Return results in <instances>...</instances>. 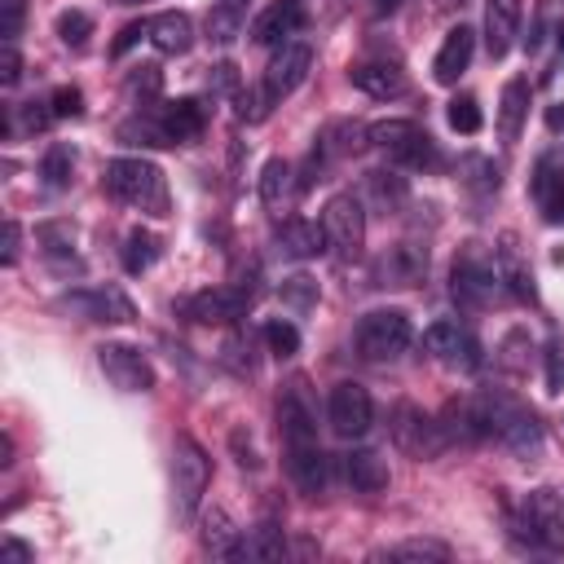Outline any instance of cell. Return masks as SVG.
<instances>
[{"label":"cell","mask_w":564,"mask_h":564,"mask_svg":"<svg viewBox=\"0 0 564 564\" xmlns=\"http://www.w3.org/2000/svg\"><path fill=\"white\" fill-rule=\"evenodd\" d=\"M106 189L110 198H119L123 207H137L141 216H154L163 220L167 207H172V194H167V176L159 163L150 159H137V154H119L106 163Z\"/></svg>","instance_id":"6da1fadb"},{"label":"cell","mask_w":564,"mask_h":564,"mask_svg":"<svg viewBox=\"0 0 564 564\" xmlns=\"http://www.w3.org/2000/svg\"><path fill=\"white\" fill-rule=\"evenodd\" d=\"M480 397V414H485V436H494L498 445H507L520 458H533L542 449V423L529 405H520L516 397L502 392H476Z\"/></svg>","instance_id":"7a4b0ae2"},{"label":"cell","mask_w":564,"mask_h":564,"mask_svg":"<svg viewBox=\"0 0 564 564\" xmlns=\"http://www.w3.org/2000/svg\"><path fill=\"white\" fill-rule=\"evenodd\" d=\"M212 485V458L207 449L189 436V432H176L172 441V502H176V516L181 520H194L198 516V502Z\"/></svg>","instance_id":"3957f363"},{"label":"cell","mask_w":564,"mask_h":564,"mask_svg":"<svg viewBox=\"0 0 564 564\" xmlns=\"http://www.w3.org/2000/svg\"><path fill=\"white\" fill-rule=\"evenodd\" d=\"M516 538L529 551L560 555L564 551V502L555 489H529L516 516Z\"/></svg>","instance_id":"277c9868"},{"label":"cell","mask_w":564,"mask_h":564,"mask_svg":"<svg viewBox=\"0 0 564 564\" xmlns=\"http://www.w3.org/2000/svg\"><path fill=\"white\" fill-rule=\"evenodd\" d=\"M370 145H379L397 167H410V172H427V167L441 163L436 141L414 119H379V123H370Z\"/></svg>","instance_id":"5b68a950"},{"label":"cell","mask_w":564,"mask_h":564,"mask_svg":"<svg viewBox=\"0 0 564 564\" xmlns=\"http://www.w3.org/2000/svg\"><path fill=\"white\" fill-rule=\"evenodd\" d=\"M498 291H502V282H498V264H494V256H485L480 242H467V247L454 256V269H449V295L458 300V308L480 313V308L494 304Z\"/></svg>","instance_id":"8992f818"},{"label":"cell","mask_w":564,"mask_h":564,"mask_svg":"<svg viewBox=\"0 0 564 564\" xmlns=\"http://www.w3.org/2000/svg\"><path fill=\"white\" fill-rule=\"evenodd\" d=\"M414 339V326L401 308H370L357 330H352V344L366 361H397Z\"/></svg>","instance_id":"52a82bcc"},{"label":"cell","mask_w":564,"mask_h":564,"mask_svg":"<svg viewBox=\"0 0 564 564\" xmlns=\"http://www.w3.org/2000/svg\"><path fill=\"white\" fill-rule=\"evenodd\" d=\"M322 229H326V247L339 260H357L366 247V198L361 194H330L322 207Z\"/></svg>","instance_id":"ba28073f"},{"label":"cell","mask_w":564,"mask_h":564,"mask_svg":"<svg viewBox=\"0 0 564 564\" xmlns=\"http://www.w3.org/2000/svg\"><path fill=\"white\" fill-rule=\"evenodd\" d=\"M392 445L401 449V454H410V458H419V463H432V458H441L445 454V432H441V423L432 419V414H423L414 401H397L392 405Z\"/></svg>","instance_id":"9c48e42d"},{"label":"cell","mask_w":564,"mask_h":564,"mask_svg":"<svg viewBox=\"0 0 564 564\" xmlns=\"http://www.w3.org/2000/svg\"><path fill=\"white\" fill-rule=\"evenodd\" d=\"M326 423H330V432L344 436V441L366 436L370 423H375V401H370V392H366L357 379H339V383L326 392Z\"/></svg>","instance_id":"30bf717a"},{"label":"cell","mask_w":564,"mask_h":564,"mask_svg":"<svg viewBox=\"0 0 564 564\" xmlns=\"http://www.w3.org/2000/svg\"><path fill=\"white\" fill-rule=\"evenodd\" d=\"M423 348L441 361V366H449V370H480V344H476V335L467 330V326H458V322H449V317H441V322H432L427 330H423Z\"/></svg>","instance_id":"8fae6325"},{"label":"cell","mask_w":564,"mask_h":564,"mask_svg":"<svg viewBox=\"0 0 564 564\" xmlns=\"http://www.w3.org/2000/svg\"><path fill=\"white\" fill-rule=\"evenodd\" d=\"M97 366L101 375L119 388V392H150L154 388V366L141 348L132 344H101L97 348Z\"/></svg>","instance_id":"7c38bea8"},{"label":"cell","mask_w":564,"mask_h":564,"mask_svg":"<svg viewBox=\"0 0 564 564\" xmlns=\"http://www.w3.org/2000/svg\"><path fill=\"white\" fill-rule=\"evenodd\" d=\"M256 300V286H212V291H198L185 300V313L203 326H234L238 317H247Z\"/></svg>","instance_id":"4fadbf2b"},{"label":"cell","mask_w":564,"mask_h":564,"mask_svg":"<svg viewBox=\"0 0 564 564\" xmlns=\"http://www.w3.org/2000/svg\"><path fill=\"white\" fill-rule=\"evenodd\" d=\"M278 432L291 441H317V405L308 392V379L295 375L286 379V388L278 392Z\"/></svg>","instance_id":"5bb4252c"},{"label":"cell","mask_w":564,"mask_h":564,"mask_svg":"<svg viewBox=\"0 0 564 564\" xmlns=\"http://www.w3.org/2000/svg\"><path fill=\"white\" fill-rule=\"evenodd\" d=\"M308 70H313V44H308V40H286V44H278L273 57H269L264 88L273 93V101H282V97H291V93L308 79Z\"/></svg>","instance_id":"9a60e30c"},{"label":"cell","mask_w":564,"mask_h":564,"mask_svg":"<svg viewBox=\"0 0 564 564\" xmlns=\"http://www.w3.org/2000/svg\"><path fill=\"white\" fill-rule=\"evenodd\" d=\"M62 308L79 313L84 322H132L137 308L119 286H84V291H66Z\"/></svg>","instance_id":"2e32d148"},{"label":"cell","mask_w":564,"mask_h":564,"mask_svg":"<svg viewBox=\"0 0 564 564\" xmlns=\"http://www.w3.org/2000/svg\"><path fill=\"white\" fill-rule=\"evenodd\" d=\"M494 264H498V282L507 295H516L520 304H538V286H533V269L520 251V238L516 234H502L498 247H494Z\"/></svg>","instance_id":"e0dca14e"},{"label":"cell","mask_w":564,"mask_h":564,"mask_svg":"<svg viewBox=\"0 0 564 564\" xmlns=\"http://www.w3.org/2000/svg\"><path fill=\"white\" fill-rule=\"evenodd\" d=\"M286 471H291L295 489L313 494V498L326 494V485H330V458L317 441H291L286 445Z\"/></svg>","instance_id":"ac0fdd59"},{"label":"cell","mask_w":564,"mask_h":564,"mask_svg":"<svg viewBox=\"0 0 564 564\" xmlns=\"http://www.w3.org/2000/svg\"><path fill=\"white\" fill-rule=\"evenodd\" d=\"M154 115H159V128H163L167 145H189V141H198L203 128H207V110H203V101H194V97L159 101Z\"/></svg>","instance_id":"d6986e66"},{"label":"cell","mask_w":564,"mask_h":564,"mask_svg":"<svg viewBox=\"0 0 564 564\" xmlns=\"http://www.w3.org/2000/svg\"><path fill=\"white\" fill-rule=\"evenodd\" d=\"M304 4L300 0H278V4H269L256 22H251V40L256 44H264V48H278V44H286V40H295L300 31H304Z\"/></svg>","instance_id":"ffe728a7"},{"label":"cell","mask_w":564,"mask_h":564,"mask_svg":"<svg viewBox=\"0 0 564 564\" xmlns=\"http://www.w3.org/2000/svg\"><path fill=\"white\" fill-rule=\"evenodd\" d=\"M471 53H476V31L463 26V22L449 26L445 40H441V53H436V62H432L436 84H458V75L471 66Z\"/></svg>","instance_id":"44dd1931"},{"label":"cell","mask_w":564,"mask_h":564,"mask_svg":"<svg viewBox=\"0 0 564 564\" xmlns=\"http://www.w3.org/2000/svg\"><path fill=\"white\" fill-rule=\"evenodd\" d=\"M520 35V0H485V48L489 57H507Z\"/></svg>","instance_id":"7402d4cb"},{"label":"cell","mask_w":564,"mask_h":564,"mask_svg":"<svg viewBox=\"0 0 564 564\" xmlns=\"http://www.w3.org/2000/svg\"><path fill=\"white\" fill-rule=\"evenodd\" d=\"M339 471H344L348 489H357V494H379V489H388V480H392L379 449H348V454L339 458Z\"/></svg>","instance_id":"603a6c76"},{"label":"cell","mask_w":564,"mask_h":564,"mask_svg":"<svg viewBox=\"0 0 564 564\" xmlns=\"http://www.w3.org/2000/svg\"><path fill=\"white\" fill-rule=\"evenodd\" d=\"M198 524H203V551L212 560H242V529L229 520L225 507H207Z\"/></svg>","instance_id":"cb8c5ba5"},{"label":"cell","mask_w":564,"mask_h":564,"mask_svg":"<svg viewBox=\"0 0 564 564\" xmlns=\"http://www.w3.org/2000/svg\"><path fill=\"white\" fill-rule=\"evenodd\" d=\"M348 75H352V84H357L366 97H375V101H392V97L405 93V70H401L397 62H357Z\"/></svg>","instance_id":"d4e9b609"},{"label":"cell","mask_w":564,"mask_h":564,"mask_svg":"<svg viewBox=\"0 0 564 564\" xmlns=\"http://www.w3.org/2000/svg\"><path fill=\"white\" fill-rule=\"evenodd\" d=\"M533 198H538V212L546 225H564V167H555V159H538Z\"/></svg>","instance_id":"484cf974"},{"label":"cell","mask_w":564,"mask_h":564,"mask_svg":"<svg viewBox=\"0 0 564 564\" xmlns=\"http://www.w3.org/2000/svg\"><path fill=\"white\" fill-rule=\"evenodd\" d=\"M145 40H150L159 53H167V57L189 53V44H194V22H189V13L167 9V13L150 18V35H145Z\"/></svg>","instance_id":"4316f807"},{"label":"cell","mask_w":564,"mask_h":564,"mask_svg":"<svg viewBox=\"0 0 564 564\" xmlns=\"http://www.w3.org/2000/svg\"><path fill=\"white\" fill-rule=\"evenodd\" d=\"M361 145H370V123H357V119H335L317 137L322 159H352Z\"/></svg>","instance_id":"83f0119b"},{"label":"cell","mask_w":564,"mask_h":564,"mask_svg":"<svg viewBox=\"0 0 564 564\" xmlns=\"http://www.w3.org/2000/svg\"><path fill=\"white\" fill-rule=\"evenodd\" d=\"M278 251L291 256V260H308V256H322L326 251V229L304 220V216H291L282 229H278Z\"/></svg>","instance_id":"f1b7e54d"},{"label":"cell","mask_w":564,"mask_h":564,"mask_svg":"<svg viewBox=\"0 0 564 564\" xmlns=\"http://www.w3.org/2000/svg\"><path fill=\"white\" fill-rule=\"evenodd\" d=\"M423 273H427V247H419V242H397L379 269V278L388 286H414Z\"/></svg>","instance_id":"f546056e"},{"label":"cell","mask_w":564,"mask_h":564,"mask_svg":"<svg viewBox=\"0 0 564 564\" xmlns=\"http://www.w3.org/2000/svg\"><path fill=\"white\" fill-rule=\"evenodd\" d=\"M524 115H529V79H507L502 84V97H498V137L511 145L520 141V128H524Z\"/></svg>","instance_id":"4dcf8cb0"},{"label":"cell","mask_w":564,"mask_h":564,"mask_svg":"<svg viewBox=\"0 0 564 564\" xmlns=\"http://www.w3.org/2000/svg\"><path fill=\"white\" fill-rule=\"evenodd\" d=\"M370 560H379V564H445L449 560V546L436 542V538H405L397 546L375 551Z\"/></svg>","instance_id":"1f68e13d"},{"label":"cell","mask_w":564,"mask_h":564,"mask_svg":"<svg viewBox=\"0 0 564 564\" xmlns=\"http://www.w3.org/2000/svg\"><path fill=\"white\" fill-rule=\"evenodd\" d=\"M291 176H295V167L286 159H269L260 167V203L269 212H282L291 203V194H300V181H291Z\"/></svg>","instance_id":"d6a6232c"},{"label":"cell","mask_w":564,"mask_h":564,"mask_svg":"<svg viewBox=\"0 0 564 564\" xmlns=\"http://www.w3.org/2000/svg\"><path fill=\"white\" fill-rule=\"evenodd\" d=\"M366 198H370L379 212H397V207H405V198H410L405 176H397L392 167H375V172H366Z\"/></svg>","instance_id":"836d02e7"},{"label":"cell","mask_w":564,"mask_h":564,"mask_svg":"<svg viewBox=\"0 0 564 564\" xmlns=\"http://www.w3.org/2000/svg\"><path fill=\"white\" fill-rule=\"evenodd\" d=\"M119 260H123V269L128 273H145L154 260H159V238L150 234V229H128L123 234V247H119Z\"/></svg>","instance_id":"e575fe53"},{"label":"cell","mask_w":564,"mask_h":564,"mask_svg":"<svg viewBox=\"0 0 564 564\" xmlns=\"http://www.w3.org/2000/svg\"><path fill=\"white\" fill-rule=\"evenodd\" d=\"M282 555H286V538L278 520H260L251 538H242V560H282Z\"/></svg>","instance_id":"d590c367"},{"label":"cell","mask_w":564,"mask_h":564,"mask_svg":"<svg viewBox=\"0 0 564 564\" xmlns=\"http://www.w3.org/2000/svg\"><path fill=\"white\" fill-rule=\"evenodd\" d=\"M70 172H75V150L66 141H53L44 150V163H40V176L48 189H66L70 185Z\"/></svg>","instance_id":"8d00e7d4"},{"label":"cell","mask_w":564,"mask_h":564,"mask_svg":"<svg viewBox=\"0 0 564 564\" xmlns=\"http://www.w3.org/2000/svg\"><path fill=\"white\" fill-rule=\"evenodd\" d=\"M35 238L44 242V256H48L53 264H75V229H70V225L48 220V225L35 229Z\"/></svg>","instance_id":"74e56055"},{"label":"cell","mask_w":564,"mask_h":564,"mask_svg":"<svg viewBox=\"0 0 564 564\" xmlns=\"http://www.w3.org/2000/svg\"><path fill=\"white\" fill-rule=\"evenodd\" d=\"M278 295H282V304H286L291 313H308V308H317V278L291 273V278H282Z\"/></svg>","instance_id":"f35d334b"},{"label":"cell","mask_w":564,"mask_h":564,"mask_svg":"<svg viewBox=\"0 0 564 564\" xmlns=\"http://www.w3.org/2000/svg\"><path fill=\"white\" fill-rule=\"evenodd\" d=\"M445 119H449V128H454V132H463V137H476V132H480V123H485V115H480V101H476L471 93H458V97L449 101Z\"/></svg>","instance_id":"ab89813d"},{"label":"cell","mask_w":564,"mask_h":564,"mask_svg":"<svg viewBox=\"0 0 564 564\" xmlns=\"http://www.w3.org/2000/svg\"><path fill=\"white\" fill-rule=\"evenodd\" d=\"M57 35H62L66 48H84L88 35H93V18L84 9H62L57 13Z\"/></svg>","instance_id":"60d3db41"},{"label":"cell","mask_w":564,"mask_h":564,"mask_svg":"<svg viewBox=\"0 0 564 564\" xmlns=\"http://www.w3.org/2000/svg\"><path fill=\"white\" fill-rule=\"evenodd\" d=\"M260 335H264V344H269L273 357H291V352H300V330H295L286 317H269Z\"/></svg>","instance_id":"b9f144b4"},{"label":"cell","mask_w":564,"mask_h":564,"mask_svg":"<svg viewBox=\"0 0 564 564\" xmlns=\"http://www.w3.org/2000/svg\"><path fill=\"white\" fill-rule=\"evenodd\" d=\"M242 18H247V13L225 9V4H216V0H212V13H207V35H212L216 44H229V40L242 31Z\"/></svg>","instance_id":"7bdbcfd3"},{"label":"cell","mask_w":564,"mask_h":564,"mask_svg":"<svg viewBox=\"0 0 564 564\" xmlns=\"http://www.w3.org/2000/svg\"><path fill=\"white\" fill-rule=\"evenodd\" d=\"M0 9H4L0 35H4V44H18V35H22V18H26V0H0Z\"/></svg>","instance_id":"ee69618b"},{"label":"cell","mask_w":564,"mask_h":564,"mask_svg":"<svg viewBox=\"0 0 564 564\" xmlns=\"http://www.w3.org/2000/svg\"><path fill=\"white\" fill-rule=\"evenodd\" d=\"M48 106H53V119H75V115H84L79 88H57V93L48 97Z\"/></svg>","instance_id":"f6af8a7d"},{"label":"cell","mask_w":564,"mask_h":564,"mask_svg":"<svg viewBox=\"0 0 564 564\" xmlns=\"http://www.w3.org/2000/svg\"><path fill=\"white\" fill-rule=\"evenodd\" d=\"M564 388V339H551L546 344V392H560Z\"/></svg>","instance_id":"bcb514c9"},{"label":"cell","mask_w":564,"mask_h":564,"mask_svg":"<svg viewBox=\"0 0 564 564\" xmlns=\"http://www.w3.org/2000/svg\"><path fill=\"white\" fill-rule=\"evenodd\" d=\"M22 79V57H18V44H4V53H0V84L4 88H13Z\"/></svg>","instance_id":"7dc6e473"},{"label":"cell","mask_w":564,"mask_h":564,"mask_svg":"<svg viewBox=\"0 0 564 564\" xmlns=\"http://www.w3.org/2000/svg\"><path fill=\"white\" fill-rule=\"evenodd\" d=\"M18 251H22V229H18V220H4V251H0L4 269L18 264Z\"/></svg>","instance_id":"c3c4849f"},{"label":"cell","mask_w":564,"mask_h":564,"mask_svg":"<svg viewBox=\"0 0 564 564\" xmlns=\"http://www.w3.org/2000/svg\"><path fill=\"white\" fill-rule=\"evenodd\" d=\"M141 35H150V22H128V26L119 31V40H115V48H110V53H115V57H123Z\"/></svg>","instance_id":"681fc988"},{"label":"cell","mask_w":564,"mask_h":564,"mask_svg":"<svg viewBox=\"0 0 564 564\" xmlns=\"http://www.w3.org/2000/svg\"><path fill=\"white\" fill-rule=\"evenodd\" d=\"M159 84H163V79H159V66H141V70L128 79V88H132V93H145V97H154Z\"/></svg>","instance_id":"f907efd6"},{"label":"cell","mask_w":564,"mask_h":564,"mask_svg":"<svg viewBox=\"0 0 564 564\" xmlns=\"http://www.w3.org/2000/svg\"><path fill=\"white\" fill-rule=\"evenodd\" d=\"M0 560H4V564H26V560H35V551H31L26 542H18V538H4V542H0Z\"/></svg>","instance_id":"816d5d0a"},{"label":"cell","mask_w":564,"mask_h":564,"mask_svg":"<svg viewBox=\"0 0 564 564\" xmlns=\"http://www.w3.org/2000/svg\"><path fill=\"white\" fill-rule=\"evenodd\" d=\"M229 445H234V454H238V463H242V467H251V471L260 467V454H256L251 436H247V445H242V432H234V436H229Z\"/></svg>","instance_id":"f5cc1de1"},{"label":"cell","mask_w":564,"mask_h":564,"mask_svg":"<svg viewBox=\"0 0 564 564\" xmlns=\"http://www.w3.org/2000/svg\"><path fill=\"white\" fill-rule=\"evenodd\" d=\"M546 128H551V132H564V101L546 110Z\"/></svg>","instance_id":"db71d44e"},{"label":"cell","mask_w":564,"mask_h":564,"mask_svg":"<svg viewBox=\"0 0 564 564\" xmlns=\"http://www.w3.org/2000/svg\"><path fill=\"white\" fill-rule=\"evenodd\" d=\"M216 4H225V9H238V13H247V4H251V0H216Z\"/></svg>","instance_id":"11a10c76"},{"label":"cell","mask_w":564,"mask_h":564,"mask_svg":"<svg viewBox=\"0 0 564 564\" xmlns=\"http://www.w3.org/2000/svg\"><path fill=\"white\" fill-rule=\"evenodd\" d=\"M397 4H401V0H379V13H392Z\"/></svg>","instance_id":"9f6ffc18"},{"label":"cell","mask_w":564,"mask_h":564,"mask_svg":"<svg viewBox=\"0 0 564 564\" xmlns=\"http://www.w3.org/2000/svg\"><path fill=\"white\" fill-rule=\"evenodd\" d=\"M555 44H560V62H564V22H560V31H555Z\"/></svg>","instance_id":"6f0895ef"},{"label":"cell","mask_w":564,"mask_h":564,"mask_svg":"<svg viewBox=\"0 0 564 564\" xmlns=\"http://www.w3.org/2000/svg\"><path fill=\"white\" fill-rule=\"evenodd\" d=\"M436 4H441V9H463L467 0H436Z\"/></svg>","instance_id":"680465c9"},{"label":"cell","mask_w":564,"mask_h":564,"mask_svg":"<svg viewBox=\"0 0 564 564\" xmlns=\"http://www.w3.org/2000/svg\"><path fill=\"white\" fill-rule=\"evenodd\" d=\"M115 4H141V0H115Z\"/></svg>","instance_id":"91938a15"}]
</instances>
